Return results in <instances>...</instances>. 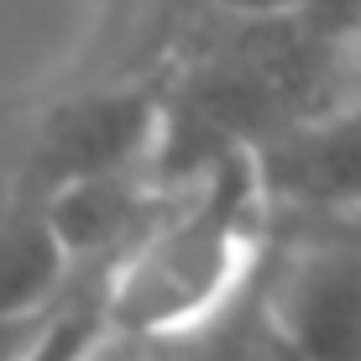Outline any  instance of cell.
<instances>
[{"mask_svg":"<svg viewBox=\"0 0 361 361\" xmlns=\"http://www.w3.org/2000/svg\"><path fill=\"white\" fill-rule=\"evenodd\" d=\"M262 226H272L252 152H231L199 183H183L163 226L116 272V335L163 345L215 319L262 267Z\"/></svg>","mask_w":361,"mask_h":361,"instance_id":"1","label":"cell"},{"mask_svg":"<svg viewBox=\"0 0 361 361\" xmlns=\"http://www.w3.org/2000/svg\"><path fill=\"white\" fill-rule=\"evenodd\" d=\"M163 110H168V90L157 73L73 90L21 131V142L0 157V173L16 178L21 189L42 194L47 204L79 183L142 173L157 163Z\"/></svg>","mask_w":361,"mask_h":361,"instance_id":"2","label":"cell"},{"mask_svg":"<svg viewBox=\"0 0 361 361\" xmlns=\"http://www.w3.org/2000/svg\"><path fill=\"white\" fill-rule=\"evenodd\" d=\"M262 298L298 361H361V235H309L262 262Z\"/></svg>","mask_w":361,"mask_h":361,"instance_id":"3","label":"cell"},{"mask_svg":"<svg viewBox=\"0 0 361 361\" xmlns=\"http://www.w3.org/2000/svg\"><path fill=\"white\" fill-rule=\"evenodd\" d=\"M272 220H361V99L330 105L252 147Z\"/></svg>","mask_w":361,"mask_h":361,"instance_id":"4","label":"cell"},{"mask_svg":"<svg viewBox=\"0 0 361 361\" xmlns=\"http://www.w3.org/2000/svg\"><path fill=\"white\" fill-rule=\"evenodd\" d=\"M73 283V262L47 215V199L0 173V319L42 314Z\"/></svg>","mask_w":361,"mask_h":361,"instance_id":"5","label":"cell"},{"mask_svg":"<svg viewBox=\"0 0 361 361\" xmlns=\"http://www.w3.org/2000/svg\"><path fill=\"white\" fill-rule=\"evenodd\" d=\"M152 351H157V361H298L288 351V341L278 335V325H272V314H267L262 267H257V278L215 319H204L199 330L178 335V341L152 345Z\"/></svg>","mask_w":361,"mask_h":361,"instance_id":"6","label":"cell"},{"mask_svg":"<svg viewBox=\"0 0 361 361\" xmlns=\"http://www.w3.org/2000/svg\"><path fill=\"white\" fill-rule=\"evenodd\" d=\"M110 288H116V272H73L68 293L47 314V325L32 341L27 361H94L105 351V341L116 335Z\"/></svg>","mask_w":361,"mask_h":361,"instance_id":"7","label":"cell"},{"mask_svg":"<svg viewBox=\"0 0 361 361\" xmlns=\"http://www.w3.org/2000/svg\"><path fill=\"white\" fill-rule=\"evenodd\" d=\"M209 6L235 21H278V16H304L314 0H209Z\"/></svg>","mask_w":361,"mask_h":361,"instance_id":"8","label":"cell"},{"mask_svg":"<svg viewBox=\"0 0 361 361\" xmlns=\"http://www.w3.org/2000/svg\"><path fill=\"white\" fill-rule=\"evenodd\" d=\"M58 309V304H53ZM53 309H42V314H16V319H0V361H27V351H32V341L42 335V325H47V314Z\"/></svg>","mask_w":361,"mask_h":361,"instance_id":"9","label":"cell"},{"mask_svg":"<svg viewBox=\"0 0 361 361\" xmlns=\"http://www.w3.org/2000/svg\"><path fill=\"white\" fill-rule=\"evenodd\" d=\"M309 16L341 37V32L361 27V0H314V6H309Z\"/></svg>","mask_w":361,"mask_h":361,"instance_id":"10","label":"cell"}]
</instances>
